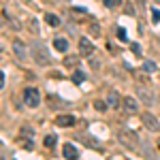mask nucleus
<instances>
[{
	"instance_id": "obj_1",
	"label": "nucleus",
	"mask_w": 160,
	"mask_h": 160,
	"mask_svg": "<svg viewBox=\"0 0 160 160\" xmlns=\"http://www.w3.org/2000/svg\"><path fill=\"white\" fill-rule=\"evenodd\" d=\"M24 102L28 107H38L41 105V92H38L37 88H26L24 90Z\"/></svg>"
},
{
	"instance_id": "obj_2",
	"label": "nucleus",
	"mask_w": 160,
	"mask_h": 160,
	"mask_svg": "<svg viewBox=\"0 0 160 160\" xmlns=\"http://www.w3.org/2000/svg\"><path fill=\"white\" fill-rule=\"evenodd\" d=\"M32 56H34V60L38 62V64H49V53H47V49L45 47H34L32 49Z\"/></svg>"
},
{
	"instance_id": "obj_3",
	"label": "nucleus",
	"mask_w": 160,
	"mask_h": 160,
	"mask_svg": "<svg viewBox=\"0 0 160 160\" xmlns=\"http://www.w3.org/2000/svg\"><path fill=\"white\" fill-rule=\"evenodd\" d=\"M56 124L60 128H71V126H75V115H71V113H60L56 118Z\"/></svg>"
},
{
	"instance_id": "obj_4",
	"label": "nucleus",
	"mask_w": 160,
	"mask_h": 160,
	"mask_svg": "<svg viewBox=\"0 0 160 160\" xmlns=\"http://www.w3.org/2000/svg\"><path fill=\"white\" fill-rule=\"evenodd\" d=\"M79 53H81V56H86V58L94 53V45L90 43V38H86V37L79 38Z\"/></svg>"
},
{
	"instance_id": "obj_5",
	"label": "nucleus",
	"mask_w": 160,
	"mask_h": 160,
	"mask_svg": "<svg viewBox=\"0 0 160 160\" xmlns=\"http://www.w3.org/2000/svg\"><path fill=\"white\" fill-rule=\"evenodd\" d=\"M141 120H143V124H145V128H148V130H160V122L152 115V113H143V115H141Z\"/></svg>"
},
{
	"instance_id": "obj_6",
	"label": "nucleus",
	"mask_w": 160,
	"mask_h": 160,
	"mask_svg": "<svg viewBox=\"0 0 160 160\" xmlns=\"http://www.w3.org/2000/svg\"><path fill=\"white\" fill-rule=\"evenodd\" d=\"M124 111H126L128 115H135V113H139V102H137L132 96H126V98H124Z\"/></svg>"
},
{
	"instance_id": "obj_7",
	"label": "nucleus",
	"mask_w": 160,
	"mask_h": 160,
	"mask_svg": "<svg viewBox=\"0 0 160 160\" xmlns=\"http://www.w3.org/2000/svg\"><path fill=\"white\" fill-rule=\"evenodd\" d=\"M62 154H64V158H68V160H77V156H79V152H77V148L73 143H66L62 148Z\"/></svg>"
},
{
	"instance_id": "obj_8",
	"label": "nucleus",
	"mask_w": 160,
	"mask_h": 160,
	"mask_svg": "<svg viewBox=\"0 0 160 160\" xmlns=\"http://www.w3.org/2000/svg\"><path fill=\"white\" fill-rule=\"evenodd\" d=\"M13 51H15V56H17L19 60H26V56H28L26 45H24V43H19V41H15V43H13Z\"/></svg>"
},
{
	"instance_id": "obj_9",
	"label": "nucleus",
	"mask_w": 160,
	"mask_h": 160,
	"mask_svg": "<svg viewBox=\"0 0 160 160\" xmlns=\"http://www.w3.org/2000/svg\"><path fill=\"white\" fill-rule=\"evenodd\" d=\"M53 47H56V51H60V53H66V49H68V41L62 38V37H58L56 41H53Z\"/></svg>"
},
{
	"instance_id": "obj_10",
	"label": "nucleus",
	"mask_w": 160,
	"mask_h": 160,
	"mask_svg": "<svg viewBox=\"0 0 160 160\" xmlns=\"http://www.w3.org/2000/svg\"><path fill=\"white\" fill-rule=\"evenodd\" d=\"M120 139H122L124 143H128V141H130V143H132V148H137V145H139V139H137V135H132V132H128V135H126V132H122V135H120Z\"/></svg>"
},
{
	"instance_id": "obj_11",
	"label": "nucleus",
	"mask_w": 160,
	"mask_h": 160,
	"mask_svg": "<svg viewBox=\"0 0 160 160\" xmlns=\"http://www.w3.org/2000/svg\"><path fill=\"white\" fill-rule=\"evenodd\" d=\"M107 102H109V107H118V102H120L118 92H109V94H107Z\"/></svg>"
},
{
	"instance_id": "obj_12",
	"label": "nucleus",
	"mask_w": 160,
	"mask_h": 160,
	"mask_svg": "<svg viewBox=\"0 0 160 160\" xmlns=\"http://www.w3.org/2000/svg\"><path fill=\"white\" fill-rule=\"evenodd\" d=\"M45 22L49 26H60V17H56L53 13H45Z\"/></svg>"
},
{
	"instance_id": "obj_13",
	"label": "nucleus",
	"mask_w": 160,
	"mask_h": 160,
	"mask_svg": "<svg viewBox=\"0 0 160 160\" xmlns=\"http://www.w3.org/2000/svg\"><path fill=\"white\" fill-rule=\"evenodd\" d=\"M73 81L75 83H83V81H86V75L81 73V71H75L73 73Z\"/></svg>"
},
{
	"instance_id": "obj_14",
	"label": "nucleus",
	"mask_w": 160,
	"mask_h": 160,
	"mask_svg": "<svg viewBox=\"0 0 160 160\" xmlns=\"http://www.w3.org/2000/svg\"><path fill=\"white\" fill-rule=\"evenodd\" d=\"M107 107H109V102H105V100H98V98L94 100V109H96V111H105Z\"/></svg>"
},
{
	"instance_id": "obj_15",
	"label": "nucleus",
	"mask_w": 160,
	"mask_h": 160,
	"mask_svg": "<svg viewBox=\"0 0 160 160\" xmlns=\"http://www.w3.org/2000/svg\"><path fill=\"white\" fill-rule=\"evenodd\" d=\"M58 143V139H56V135H49V137H45V148H53Z\"/></svg>"
},
{
	"instance_id": "obj_16",
	"label": "nucleus",
	"mask_w": 160,
	"mask_h": 160,
	"mask_svg": "<svg viewBox=\"0 0 160 160\" xmlns=\"http://www.w3.org/2000/svg\"><path fill=\"white\" fill-rule=\"evenodd\" d=\"M143 68H145V71H148V73H154V71H156V64H154V62H145V64H143Z\"/></svg>"
},
{
	"instance_id": "obj_17",
	"label": "nucleus",
	"mask_w": 160,
	"mask_h": 160,
	"mask_svg": "<svg viewBox=\"0 0 160 160\" xmlns=\"http://www.w3.org/2000/svg\"><path fill=\"white\" fill-rule=\"evenodd\" d=\"M124 13H126V15H135V7H132L130 2H126V7H124Z\"/></svg>"
},
{
	"instance_id": "obj_18",
	"label": "nucleus",
	"mask_w": 160,
	"mask_h": 160,
	"mask_svg": "<svg viewBox=\"0 0 160 160\" xmlns=\"http://www.w3.org/2000/svg\"><path fill=\"white\" fill-rule=\"evenodd\" d=\"M90 32H92V34H94V37H98V34H100L98 26H96V24H92V26H90Z\"/></svg>"
},
{
	"instance_id": "obj_19",
	"label": "nucleus",
	"mask_w": 160,
	"mask_h": 160,
	"mask_svg": "<svg viewBox=\"0 0 160 160\" xmlns=\"http://www.w3.org/2000/svg\"><path fill=\"white\" fill-rule=\"evenodd\" d=\"M118 37L122 38V41H126V30L124 28H118Z\"/></svg>"
},
{
	"instance_id": "obj_20",
	"label": "nucleus",
	"mask_w": 160,
	"mask_h": 160,
	"mask_svg": "<svg viewBox=\"0 0 160 160\" xmlns=\"http://www.w3.org/2000/svg\"><path fill=\"white\" fill-rule=\"evenodd\" d=\"M75 62H77V58H66L64 64H66V66H75Z\"/></svg>"
},
{
	"instance_id": "obj_21",
	"label": "nucleus",
	"mask_w": 160,
	"mask_h": 160,
	"mask_svg": "<svg viewBox=\"0 0 160 160\" xmlns=\"http://www.w3.org/2000/svg\"><path fill=\"white\" fill-rule=\"evenodd\" d=\"M105 2V7H115L118 4V0H102Z\"/></svg>"
},
{
	"instance_id": "obj_22",
	"label": "nucleus",
	"mask_w": 160,
	"mask_h": 160,
	"mask_svg": "<svg viewBox=\"0 0 160 160\" xmlns=\"http://www.w3.org/2000/svg\"><path fill=\"white\" fill-rule=\"evenodd\" d=\"M139 96L143 98V102H148V105H149V102H152V98H148V94H143V92H139Z\"/></svg>"
},
{
	"instance_id": "obj_23",
	"label": "nucleus",
	"mask_w": 160,
	"mask_h": 160,
	"mask_svg": "<svg viewBox=\"0 0 160 160\" xmlns=\"http://www.w3.org/2000/svg\"><path fill=\"white\" fill-rule=\"evenodd\" d=\"M154 22H160V11L158 9H154Z\"/></svg>"
},
{
	"instance_id": "obj_24",
	"label": "nucleus",
	"mask_w": 160,
	"mask_h": 160,
	"mask_svg": "<svg viewBox=\"0 0 160 160\" xmlns=\"http://www.w3.org/2000/svg\"><path fill=\"white\" fill-rule=\"evenodd\" d=\"M75 13H79V15H83V13H86V9H81V7H77V9H73Z\"/></svg>"
}]
</instances>
